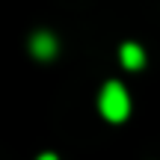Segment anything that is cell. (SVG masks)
<instances>
[{
    "mask_svg": "<svg viewBox=\"0 0 160 160\" xmlns=\"http://www.w3.org/2000/svg\"><path fill=\"white\" fill-rule=\"evenodd\" d=\"M101 116L107 122H125L128 113H131V98H128L125 86L116 83V80H110L107 86L101 89Z\"/></svg>",
    "mask_w": 160,
    "mask_h": 160,
    "instance_id": "cell-1",
    "label": "cell"
},
{
    "mask_svg": "<svg viewBox=\"0 0 160 160\" xmlns=\"http://www.w3.org/2000/svg\"><path fill=\"white\" fill-rule=\"evenodd\" d=\"M30 51H33V57H39V59H51V57H57L59 45H57V39H53L51 33H36L33 42H30Z\"/></svg>",
    "mask_w": 160,
    "mask_h": 160,
    "instance_id": "cell-2",
    "label": "cell"
},
{
    "mask_svg": "<svg viewBox=\"0 0 160 160\" xmlns=\"http://www.w3.org/2000/svg\"><path fill=\"white\" fill-rule=\"evenodd\" d=\"M122 65H125V68H131V71L142 68V65H145V51H142L139 45H133V42L122 45Z\"/></svg>",
    "mask_w": 160,
    "mask_h": 160,
    "instance_id": "cell-3",
    "label": "cell"
},
{
    "mask_svg": "<svg viewBox=\"0 0 160 160\" xmlns=\"http://www.w3.org/2000/svg\"><path fill=\"white\" fill-rule=\"evenodd\" d=\"M39 160H57V154H42Z\"/></svg>",
    "mask_w": 160,
    "mask_h": 160,
    "instance_id": "cell-4",
    "label": "cell"
}]
</instances>
